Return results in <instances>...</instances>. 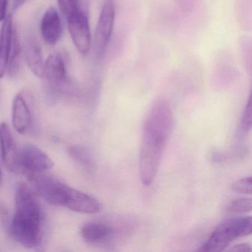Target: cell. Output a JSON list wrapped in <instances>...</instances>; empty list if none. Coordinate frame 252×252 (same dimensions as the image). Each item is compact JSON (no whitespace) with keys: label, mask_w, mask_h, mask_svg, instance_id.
<instances>
[{"label":"cell","mask_w":252,"mask_h":252,"mask_svg":"<svg viewBox=\"0 0 252 252\" xmlns=\"http://www.w3.org/2000/svg\"><path fill=\"white\" fill-rule=\"evenodd\" d=\"M42 222L14 215L11 223V234L24 247H37L42 240Z\"/></svg>","instance_id":"obj_6"},{"label":"cell","mask_w":252,"mask_h":252,"mask_svg":"<svg viewBox=\"0 0 252 252\" xmlns=\"http://www.w3.org/2000/svg\"><path fill=\"white\" fill-rule=\"evenodd\" d=\"M64 206L82 214H95L101 209V205L96 199L70 187L66 191Z\"/></svg>","instance_id":"obj_10"},{"label":"cell","mask_w":252,"mask_h":252,"mask_svg":"<svg viewBox=\"0 0 252 252\" xmlns=\"http://www.w3.org/2000/svg\"><path fill=\"white\" fill-rule=\"evenodd\" d=\"M67 17L68 32L76 50L82 55H88L92 44L88 17L79 7Z\"/></svg>","instance_id":"obj_5"},{"label":"cell","mask_w":252,"mask_h":252,"mask_svg":"<svg viewBox=\"0 0 252 252\" xmlns=\"http://www.w3.org/2000/svg\"><path fill=\"white\" fill-rule=\"evenodd\" d=\"M252 231L251 216L231 218L220 224L209 236L199 252H220L225 251L232 242L250 235Z\"/></svg>","instance_id":"obj_2"},{"label":"cell","mask_w":252,"mask_h":252,"mask_svg":"<svg viewBox=\"0 0 252 252\" xmlns=\"http://www.w3.org/2000/svg\"><path fill=\"white\" fill-rule=\"evenodd\" d=\"M29 178L35 191L45 201L54 206H64L68 186L44 172L30 174Z\"/></svg>","instance_id":"obj_4"},{"label":"cell","mask_w":252,"mask_h":252,"mask_svg":"<svg viewBox=\"0 0 252 252\" xmlns=\"http://www.w3.org/2000/svg\"><path fill=\"white\" fill-rule=\"evenodd\" d=\"M231 189L233 191L240 194H252V177L238 180L233 184Z\"/></svg>","instance_id":"obj_19"},{"label":"cell","mask_w":252,"mask_h":252,"mask_svg":"<svg viewBox=\"0 0 252 252\" xmlns=\"http://www.w3.org/2000/svg\"><path fill=\"white\" fill-rule=\"evenodd\" d=\"M115 17L114 2L113 0H107L100 13L94 35V51L98 60H102L107 52L114 27Z\"/></svg>","instance_id":"obj_3"},{"label":"cell","mask_w":252,"mask_h":252,"mask_svg":"<svg viewBox=\"0 0 252 252\" xmlns=\"http://www.w3.org/2000/svg\"><path fill=\"white\" fill-rule=\"evenodd\" d=\"M252 209V200L251 197L237 199L231 202L227 208L229 213L243 214L250 212Z\"/></svg>","instance_id":"obj_18"},{"label":"cell","mask_w":252,"mask_h":252,"mask_svg":"<svg viewBox=\"0 0 252 252\" xmlns=\"http://www.w3.org/2000/svg\"><path fill=\"white\" fill-rule=\"evenodd\" d=\"M22 55H23V46L20 42L17 29L14 28L12 46H11V54H10L6 71L10 77H15L20 73L21 69Z\"/></svg>","instance_id":"obj_17"},{"label":"cell","mask_w":252,"mask_h":252,"mask_svg":"<svg viewBox=\"0 0 252 252\" xmlns=\"http://www.w3.org/2000/svg\"><path fill=\"white\" fill-rule=\"evenodd\" d=\"M8 0H0V23L3 22L7 17Z\"/></svg>","instance_id":"obj_23"},{"label":"cell","mask_w":252,"mask_h":252,"mask_svg":"<svg viewBox=\"0 0 252 252\" xmlns=\"http://www.w3.org/2000/svg\"><path fill=\"white\" fill-rule=\"evenodd\" d=\"M0 211H1V208H0Z\"/></svg>","instance_id":"obj_26"},{"label":"cell","mask_w":252,"mask_h":252,"mask_svg":"<svg viewBox=\"0 0 252 252\" xmlns=\"http://www.w3.org/2000/svg\"><path fill=\"white\" fill-rule=\"evenodd\" d=\"M27 1L28 0H14L13 1V11H16L20 9Z\"/></svg>","instance_id":"obj_24"},{"label":"cell","mask_w":252,"mask_h":252,"mask_svg":"<svg viewBox=\"0 0 252 252\" xmlns=\"http://www.w3.org/2000/svg\"><path fill=\"white\" fill-rule=\"evenodd\" d=\"M16 212L14 215L23 218L42 221V208L34 194L26 184L17 187L15 194Z\"/></svg>","instance_id":"obj_8"},{"label":"cell","mask_w":252,"mask_h":252,"mask_svg":"<svg viewBox=\"0 0 252 252\" xmlns=\"http://www.w3.org/2000/svg\"><path fill=\"white\" fill-rule=\"evenodd\" d=\"M111 234L110 227L100 222H90L84 225L81 231L82 239L87 243H96L104 241Z\"/></svg>","instance_id":"obj_16"},{"label":"cell","mask_w":252,"mask_h":252,"mask_svg":"<svg viewBox=\"0 0 252 252\" xmlns=\"http://www.w3.org/2000/svg\"><path fill=\"white\" fill-rule=\"evenodd\" d=\"M32 118L30 108L24 97L19 94L14 98L12 106V122L17 132L25 134L30 129Z\"/></svg>","instance_id":"obj_15"},{"label":"cell","mask_w":252,"mask_h":252,"mask_svg":"<svg viewBox=\"0 0 252 252\" xmlns=\"http://www.w3.org/2000/svg\"><path fill=\"white\" fill-rule=\"evenodd\" d=\"M173 126V113L169 103L157 100L147 113L143 129L139 170L141 183L145 187L156 179Z\"/></svg>","instance_id":"obj_1"},{"label":"cell","mask_w":252,"mask_h":252,"mask_svg":"<svg viewBox=\"0 0 252 252\" xmlns=\"http://www.w3.org/2000/svg\"><path fill=\"white\" fill-rule=\"evenodd\" d=\"M0 150L2 161L8 170L20 173V151L17 149L11 129L6 123L0 125Z\"/></svg>","instance_id":"obj_9"},{"label":"cell","mask_w":252,"mask_h":252,"mask_svg":"<svg viewBox=\"0 0 252 252\" xmlns=\"http://www.w3.org/2000/svg\"><path fill=\"white\" fill-rule=\"evenodd\" d=\"M25 59L28 67L33 75L39 79H43L45 63L42 48L33 37H29L24 46Z\"/></svg>","instance_id":"obj_14"},{"label":"cell","mask_w":252,"mask_h":252,"mask_svg":"<svg viewBox=\"0 0 252 252\" xmlns=\"http://www.w3.org/2000/svg\"><path fill=\"white\" fill-rule=\"evenodd\" d=\"M252 128V99L249 98L243 113V119L240 125V129L243 132H248Z\"/></svg>","instance_id":"obj_20"},{"label":"cell","mask_w":252,"mask_h":252,"mask_svg":"<svg viewBox=\"0 0 252 252\" xmlns=\"http://www.w3.org/2000/svg\"><path fill=\"white\" fill-rule=\"evenodd\" d=\"M20 165L22 172L30 175L50 170L54 167V163L39 147L26 144L20 151Z\"/></svg>","instance_id":"obj_7"},{"label":"cell","mask_w":252,"mask_h":252,"mask_svg":"<svg viewBox=\"0 0 252 252\" xmlns=\"http://www.w3.org/2000/svg\"><path fill=\"white\" fill-rule=\"evenodd\" d=\"M228 252H252V248L248 243H240V244L234 245L228 249Z\"/></svg>","instance_id":"obj_22"},{"label":"cell","mask_w":252,"mask_h":252,"mask_svg":"<svg viewBox=\"0 0 252 252\" xmlns=\"http://www.w3.org/2000/svg\"><path fill=\"white\" fill-rule=\"evenodd\" d=\"M68 73L65 60L60 54L49 56L45 62L44 77L53 88L63 86L68 82Z\"/></svg>","instance_id":"obj_11"},{"label":"cell","mask_w":252,"mask_h":252,"mask_svg":"<svg viewBox=\"0 0 252 252\" xmlns=\"http://www.w3.org/2000/svg\"><path fill=\"white\" fill-rule=\"evenodd\" d=\"M0 182H1V171H0Z\"/></svg>","instance_id":"obj_25"},{"label":"cell","mask_w":252,"mask_h":252,"mask_svg":"<svg viewBox=\"0 0 252 252\" xmlns=\"http://www.w3.org/2000/svg\"><path fill=\"white\" fill-rule=\"evenodd\" d=\"M41 35L44 41L50 45H54L61 39L63 27L58 11L54 7L46 10L40 23Z\"/></svg>","instance_id":"obj_12"},{"label":"cell","mask_w":252,"mask_h":252,"mask_svg":"<svg viewBox=\"0 0 252 252\" xmlns=\"http://www.w3.org/2000/svg\"><path fill=\"white\" fill-rule=\"evenodd\" d=\"M58 6L65 17L80 7L78 0H58Z\"/></svg>","instance_id":"obj_21"},{"label":"cell","mask_w":252,"mask_h":252,"mask_svg":"<svg viewBox=\"0 0 252 252\" xmlns=\"http://www.w3.org/2000/svg\"><path fill=\"white\" fill-rule=\"evenodd\" d=\"M14 29L12 15L7 16L0 28V79H2L6 73Z\"/></svg>","instance_id":"obj_13"}]
</instances>
